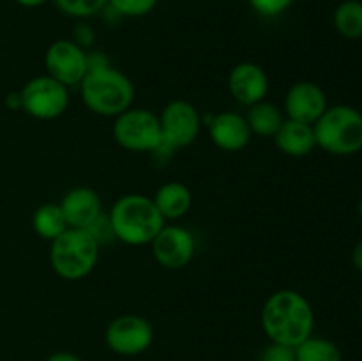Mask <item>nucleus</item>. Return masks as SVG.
<instances>
[{"label":"nucleus","instance_id":"nucleus-1","mask_svg":"<svg viewBox=\"0 0 362 361\" xmlns=\"http://www.w3.org/2000/svg\"><path fill=\"white\" fill-rule=\"evenodd\" d=\"M260 324L271 342L297 347L313 335L315 311L299 290L279 289L265 299Z\"/></svg>","mask_w":362,"mask_h":361},{"label":"nucleus","instance_id":"nucleus-2","mask_svg":"<svg viewBox=\"0 0 362 361\" xmlns=\"http://www.w3.org/2000/svg\"><path fill=\"white\" fill-rule=\"evenodd\" d=\"M152 197L127 193L113 202L108 214L112 237L127 246H147L165 225Z\"/></svg>","mask_w":362,"mask_h":361},{"label":"nucleus","instance_id":"nucleus-3","mask_svg":"<svg viewBox=\"0 0 362 361\" xmlns=\"http://www.w3.org/2000/svg\"><path fill=\"white\" fill-rule=\"evenodd\" d=\"M81 101L94 115L115 119L133 106L134 85L127 74L108 66L92 67L80 84Z\"/></svg>","mask_w":362,"mask_h":361},{"label":"nucleus","instance_id":"nucleus-4","mask_svg":"<svg viewBox=\"0 0 362 361\" xmlns=\"http://www.w3.org/2000/svg\"><path fill=\"white\" fill-rule=\"evenodd\" d=\"M99 246L90 230L66 229L49 243V265L59 278L83 280L98 265Z\"/></svg>","mask_w":362,"mask_h":361},{"label":"nucleus","instance_id":"nucleus-5","mask_svg":"<svg viewBox=\"0 0 362 361\" xmlns=\"http://www.w3.org/2000/svg\"><path fill=\"white\" fill-rule=\"evenodd\" d=\"M317 147L332 156H354L362 151V112L356 106H327L313 124Z\"/></svg>","mask_w":362,"mask_h":361},{"label":"nucleus","instance_id":"nucleus-6","mask_svg":"<svg viewBox=\"0 0 362 361\" xmlns=\"http://www.w3.org/2000/svg\"><path fill=\"white\" fill-rule=\"evenodd\" d=\"M117 144L131 152H158L161 149L159 117L148 108L131 106L117 115L112 124Z\"/></svg>","mask_w":362,"mask_h":361},{"label":"nucleus","instance_id":"nucleus-7","mask_svg":"<svg viewBox=\"0 0 362 361\" xmlns=\"http://www.w3.org/2000/svg\"><path fill=\"white\" fill-rule=\"evenodd\" d=\"M159 117L161 126V151H177L194 144L202 131L200 112L193 103L186 99H173L163 106Z\"/></svg>","mask_w":362,"mask_h":361},{"label":"nucleus","instance_id":"nucleus-8","mask_svg":"<svg viewBox=\"0 0 362 361\" xmlns=\"http://www.w3.org/2000/svg\"><path fill=\"white\" fill-rule=\"evenodd\" d=\"M21 110L32 119H59L69 108V88L48 74L34 76L21 87Z\"/></svg>","mask_w":362,"mask_h":361},{"label":"nucleus","instance_id":"nucleus-9","mask_svg":"<svg viewBox=\"0 0 362 361\" xmlns=\"http://www.w3.org/2000/svg\"><path fill=\"white\" fill-rule=\"evenodd\" d=\"M110 350L120 356H138L154 342V328L148 319L136 314H124L113 319L105 331Z\"/></svg>","mask_w":362,"mask_h":361},{"label":"nucleus","instance_id":"nucleus-10","mask_svg":"<svg viewBox=\"0 0 362 361\" xmlns=\"http://www.w3.org/2000/svg\"><path fill=\"white\" fill-rule=\"evenodd\" d=\"M46 74L62 85L76 87L88 73V52L73 39H57L46 48Z\"/></svg>","mask_w":362,"mask_h":361},{"label":"nucleus","instance_id":"nucleus-11","mask_svg":"<svg viewBox=\"0 0 362 361\" xmlns=\"http://www.w3.org/2000/svg\"><path fill=\"white\" fill-rule=\"evenodd\" d=\"M148 246L154 260L170 271H179L189 265L197 253V239L193 232L177 223H165Z\"/></svg>","mask_w":362,"mask_h":361},{"label":"nucleus","instance_id":"nucleus-12","mask_svg":"<svg viewBox=\"0 0 362 361\" xmlns=\"http://www.w3.org/2000/svg\"><path fill=\"white\" fill-rule=\"evenodd\" d=\"M327 96L318 84L310 80H300L290 85L283 101V112L286 119L313 126L322 113L327 110Z\"/></svg>","mask_w":362,"mask_h":361},{"label":"nucleus","instance_id":"nucleus-13","mask_svg":"<svg viewBox=\"0 0 362 361\" xmlns=\"http://www.w3.org/2000/svg\"><path fill=\"white\" fill-rule=\"evenodd\" d=\"M269 87H271L269 74L257 62L247 60V62L235 64L228 74L230 94L246 108L267 99Z\"/></svg>","mask_w":362,"mask_h":361},{"label":"nucleus","instance_id":"nucleus-14","mask_svg":"<svg viewBox=\"0 0 362 361\" xmlns=\"http://www.w3.org/2000/svg\"><path fill=\"white\" fill-rule=\"evenodd\" d=\"M69 229H92L103 216V200L90 186H74L59 202Z\"/></svg>","mask_w":362,"mask_h":361},{"label":"nucleus","instance_id":"nucleus-15","mask_svg":"<svg viewBox=\"0 0 362 361\" xmlns=\"http://www.w3.org/2000/svg\"><path fill=\"white\" fill-rule=\"evenodd\" d=\"M207 127L212 144L225 152L243 151L253 138L246 117L243 113L232 112V110L212 115L209 119Z\"/></svg>","mask_w":362,"mask_h":361},{"label":"nucleus","instance_id":"nucleus-16","mask_svg":"<svg viewBox=\"0 0 362 361\" xmlns=\"http://www.w3.org/2000/svg\"><path fill=\"white\" fill-rule=\"evenodd\" d=\"M272 140L279 152L290 158H304L317 149L313 126L292 119H285Z\"/></svg>","mask_w":362,"mask_h":361},{"label":"nucleus","instance_id":"nucleus-17","mask_svg":"<svg viewBox=\"0 0 362 361\" xmlns=\"http://www.w3.org/2000/svg\"><path fill=\"white\" fill-rule=\"evenodd\" d=\"M152 200L166 223L184 218L193 207V193L180 180H168L161 184L152 195Z\"/></svg>","mask_w":362,"mask_h":361},{"label":"nucleus","instance_id":"nucleus-18","mask_svg":"<svg viewBox=\"0 0 362 361\" xmlns=\"http://www.w3.org/2000/svg\"><path fill=\"white\" fill-rule=\"evenodd\" d=\"M244 117H246L251 133L262 138H274L286 119L283 108L267 99L247 106V113Z\"/></svg>","mask_w":362,"mask_h":361},{"label":"nucleus","instance_id":"nucleus-19","mask_svg":"<svg viewBox=\"0 0 362 361\" xmlns=\"http://www.w3.org/2000/svg\"><path fill=\"white\" fill-rule=\"evenodd\" d=\"M32 229L41 239L52 243L55 237H59L69 227H67L60 205L53 204V202H46V204L39 205L34 214H32Z\"/></svg>","mask_w":362,"mask_h":361},{"label":"nucleus","instance_id":"nucleus-20","mask_svg":"<svg viewBox=\"0 0 362 361\" xmlns=\"http://www.w3.org/2000/svg\"><path fill=\"white\" fill-rule=\"evenodd\" d=\"M336 32L345 39L362 38V0H343L332 14Z\"/></svg>","mask_w":362,"mask_h":361},{"label":"nucleus","instance_id":"nucleus-21","mask_svg":"<svg viewBox=\"0 0 362 361\" xmlns=\"http://www.w3.org/2000/svg\"><path fill=\"white\" fill-rule=\"evenodd\" d=\"M296 361H343V357L332 340L311 335L296 347Z\"/></svg>","mask_w":362,"mask_h":361},{"label":"nucleus","instance_id":"nucleus-22","mask_svg":"<svg viewBox=\"0 0 362 361\" xmlns=\"http://www.w3.org/2000/svg\"><path fill=\"white\" fill-rule=\"evenodd\" d=\"M64 14L73 18H90L101 13L108 0H53Z\"/></svg>","mask_w":362,"mask_h":361},{"label":"nucleus","instance_id":"nucleus-23","mask_svg":"<svg viewBox=\"0 0 362 361\" xmlns=\"http://www.w3.org/2000/svg\"><path fill=\"white\" fill-rule=\"evenodd\" d=\"M158 0H108V7L119 16L140 18L151 13Z\"/></svg>","mask_w":362,"mask_h":361},{"label":"nucleus","instance_id":"nucleus-24","mask_svg":"<svg viewBox=\"0 0 362 361\" xmlns=\"http://www.w3.org/2000/svg\"><path fill=\"white\" fill-rule=\"evenodd\" d=\"M247 2L260 16L274 18L285 13L292 6L293 0H247Z\"/></svg>","mask_w":362,"mask_h":361},{"label":"nucleus","instance_id":"nucleus-25","mask_svg":"<svg viewBox=\"0 0 362 361\" xmlns=\"http://www.w3.org/2000/svg\"><path fill=\"white\" fill-rule=\"evenodd\" d=\"M260 361H296V347L271 342L262 350Z\"/></svg>","mask_w":362,"mask_h":361},{"label":"nucleus","instance_id":"nucleus-26","mask_svg":"<svg viewBox=\"0 0 362 361\" xmlns=\"http://www.w3.org/2000/svg\"><path fill=\"white\" fill-rule=\"evenodd\" d=\"M92 38H94V34H92V28L88 27V25L81 23L76 27V39H73V41H76L78 45L83 46L85 48L87 45H90Z\"/></svg>","mask_w":362,"mask_h":361},{"label":"nucleus","instance_id":"nucleus-27","mask_svg":"<svg viewBox=\"0 0 362 361\" xmlns=\"http://www.w3.org/2000/svg\"><path fill=\"white\" fill-rule=\"evenodd\" d=\"M46 361H83L80 356H76V354L73 353H67V350H60V353H55L52 354V356H48V360Z\"/></svg>","mask_w":362,"mask_h":361},{"label":"nucleus","instance_id":"nucleus-28","mask_svg":"<svg viewBox=\"0 0 362 361\" xmlns=\"http://www.w3.org/2000/svg\"><path fill=\"white\" fill-rule=\"evenodd\" d=\"M352 264L357 271L362 273V239L354 246L352 250Z\"/></svg>","mask_w":362,"mask_h":361},{"label":"nucleus","instance_id":"nucleus-29","mask_svg":"<svg viewBox=\"0 0 362 361\" xmlns=\"http://www.w3.org/2000/svg\"><path fill=\"white\" fill-rule=\"evenodd\" d=\"M6 105L9 110H21V98L20 91L18 92H9L6 98Z\"/></svg>","mask_w":362,"mask_h":361},{"label":"nucleus","instance_id":"nucleus-30","mask_svg":"<svg viewBox=\"0 0 362 361\" xmlns=\"http://www.w3.org/2000/svg\"><path fill=\"white\" fill-rule=\"evenodd\" d=\"M16 2L23 7H39L45 2H48V0H16Z\"/></svg>","mask_w":362,"mask_h":361},{"label":"nucleus","instance_id":"nucleus-31","mask_svg":"<svg viewBox=\"0 0 362 361\" xmlns=\"http://www.w3.org/2000/svg\"><path fill=\"white\" fill-rule=\"evenodd\" d=\"M357 212H359L361 218H362V197L359 198V202H357Z\"/></svg>","mask_w":362,"mask_h":361},{"label":"nucleus","instance_id":"nucleus-32","mask_svg":"<svg viewBox=\"0 0 362 361\" xmlns=\"http://www.w3.org/2000/svg\"><path fill=\"white\" fill-rule=\"evenodd\" d=\"M361 311H362V296H361Z\"/></svg>","mask_w":362,"mask_h":361}]
</instances>
